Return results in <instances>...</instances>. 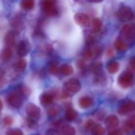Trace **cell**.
<instances>
[{
    "label": "cell",
    "instance_id": "18",
    "mask_svg": "<svg viewBox=\"0 0 135 135\" xmlns=\"http://www.w3.org/2000/svg\"><path fill=\"white\" fill-rule=\"evenodd\" d=\"M107 69L109 73L114 74L119 70V64L116 60H110L107 65Z\"/></svg>",
    "mask_w": 135,
    "mask_h": 135
},
{
    "label": "cell",
    "instance_id": "28",
    "mask_svg": "<svg viewBox=\"0 0 135 135\" xmlns=\"http://www.w3.org/2000/svg\"><path fill=\"white\" fill-rule=\"evenodd\" d=\"M94 55H95L94 51H93L92 48H91V47H87L83 51V58L84 60H90L93 57Z\"/></svg>",
    "mask_w": 135,
    "mask_h": 135
},
{
    "label": "cell",
    "instance_id": "20",
    "mask_svg": "<svg viewBox=\"0 0 135 135\" xmlns=\"http://www.w3.org/2000/svg\"><path fill=\"white\" fill-rule=\"evenodd\" d=\"M60 73L63 76H70L73 73V68L69 64H64L60 68Z\"/></svg>",
    "mask_w": 135,
    "mask_h": 135
},
{
    "label": "cell",
    "instance_id": "37",
    "mask_svg": "<svg viewBox=\"0 0 135 135\" xmlns=\"http://www.w3.org/2000/svg\"><path fill=\"white\" fill-rule=\"evenodd\" d=\"M45 135H60V133L56 129H49L47 130Z\"/></svg>",
    "mask_w": 135,
    "mask_h": 135
},
{
    "label": "cell",
    "instance_id": "44",
    "mask_svg": "<svg viewBox=\"0 0 135 135\" xmlns=\"http://www.w3.org/2000/svg\"><path fill=\"white\" fill-rule=\"evenodd\" d=\"M3 101L0 99V111H1L2 108H3Z\"/></svg>",
    "mask_w": 135,
    "mask_h": 135
},
{
    "label": "cell",
    "instance_id": "30",
    "mask_svg": "<svg viewBox=\"0 0 135 135\" xmlns=\"http://www.w3.org/2000/svg\"><path fill=\"white\" fill-rule=\"evenodd\" d=\"M59 114V108L56 106H52L50 107L47 110V114L50 118H55Z\"/></svg>",
    "mask_w": 135,
    "mask_h": 135
},
{
    "label": "cell",
    "instance_id": "42",
    "mask_svg": "<svg viewBox=\"0 0 135 135\" xmlns=\"http://www.w3.org/2000/svg\"><path fill=\"white\" fill-rule=\"evenodd\" d=\"M4 84V80H3V75L0 73V87L3 86Z\"/></svg>",
    "mask_w": 135,
    "mask_h": 135
},
{
    "label": "cell",
    "instance_id": "9",
    "mask_svg": "<svg viewBox=\"0 0 135 135\" xmlns=\"http://www.w3.org/2000/svg\"><path fill=\"white\" fill-rule=\"evenodd\" d=\"M18 30H12L7 32V33L6 34L5 37H4V41L5 44L7 47H14L16 44V39L18 36Z\"/></svg>",
    "mask_w": 135,
    "mask_h": 135
},
{
    "label": "cell",
    "instance_id": "43",
    "mask_svg": "<svg viewBox=\"0 0 135 135\" xmlns=\"http://www.w3.org/2000/svg\"><path fill=\"white\" fill-rule=\"evenodd\" d=\"M89 1L91 3H100V2L103 1V0H89Z\"/></svg>",
    "mask_w": 135,
    "mask_h": 135
},
{
    "label": "cell",
    "instance_id": "19",
    "mask_svg": "<svg viewBox=\"0 0 135 135\" xmlns=\"http://www.w3.org/2000/svg\"><path fill=\"white\" fill-rule=\"evenodd\" d=\"M76 129L71 125H64L60 129V135H75Z\"/></svg>",
    "mask_w": 135,
    "mask_h": 135
},
{
    "label": "cell",
    "instance_id": "33",
    "mask_svg": "<svg viewBox=\"0 0 135 135\" xmlns=\"http://www.w3.org/2000/svg\"><path fill=\"white\" fill-rule=\"evenodd\" d=\"M6 135H24L23 132L20 129H11L7 131Z\"/></svg>",
    "mask_w": 135,
    "mask_h": 135
},
{
    "label": "cell",
    "instance_id": "1",
    "mask_svg": "<svg viewBox=\"0 0 135 135\" xmlns=\"http://www.w3.org/2000/svg\"><path fill=\"white\" fill-rule=\"evenodd\" d=\"M23 95L17 88L15 91L10 92L7 96L8 104L14 108H19L23 103Z\"/></svg>",
    "mask_w": 135,
    "mask_h": 135
},
{
    "label": "cell",
    "instance_id": "15",
    "mask_svg": "<svg viewBox=\"0 0 135 135\" xmlns=\"http://www.w3.org/2000/svg\"><path fill=\"white\" fill-rule=\"evenodd\" d=\"M12 54H13V52L10 47H7L3 49L1 51V52H0V60L3 62H7L10 60L12 56Z\"/></svg>",
    "mask_w": 135,
    "mask_h": 135
},
{
    "label": "cell",
    "instance_id": "5",
    "mask_svg": "<svg viewBox=\"0 0 135 135\" xmlns=\"http://www.w3.org/2000/svg\"><path fill=\"white\" fill-rule=\"evenodd\" d=\"M134 15L131 8L129 7L122 6L120 7L118 12V18L122 22H128L133 18Z\"/></svg>",
    "mask_w": 135,
    "mask_h": 135
},
{
    "label": "cell",
    "instance_id": "4",
    "mask_svg": "<svg viewBox=\"0 0 135 135\" xmlns=\"http://www.w3.org/2000/svg\"><path fill=\"white\" fill-rule=\"evenodd\" d=\"M121 38L126 41L135 39V24L125 25L121 30Z\"/></svg>",
    "mask_w": 135,
    "mask_h": 135
},
{
    "label": "cell",
    "instance_id": "2",
    "mask_svg": "<svg viewBox=\"0 0 135 135\" xmlns=\"http://www.w3.org/2000/svg\"><path fill=\"white\" fill-rule=\"evenodd\" d=\"M118 84L122 88H129L134 84V77L131 72H123L118 78Z\"/></svg>",
    "mask_w": 135,
    "mask_h": 135
},
{
    "label": "cell",
    "instance_id": "34",
    "mask_svg": "<svg viewBox=\"0 0 135 135\" xmlns=\"http://www.w3.org/2000/svg\"><path fill=\"white\" fill-rule=\"evenodd\" d=\"M14 122V119L11 116H6L4 118H3V124L7 126H9L11 125H12Z\"/></svg>",
    "mask_w": 135,
    "mask_h": 135
},
{
    "label": "cell",
    "instance_id": "24",
    "mask_svg": "<svg viewBox=\"0 0 135 135\" xmlns=\"http://www.w3.org/2000/svg\"><path fill=\"white\" fill-rule=\"evenodd\" d=\"M34 0H22L21 7L25 11H31L34 7Z\"/></svg>",
    "mask_w": 135,
    "mask_h": 135
},
{
    "label": "cell",
    "instance_id": "7",
    "mask_svg": "<svg viewBox=\"0 0 135 135\" xmlns=\"http://www.w3.org/2000/svg\"><path fill=\"white\" fill-rule=\"evenodd\" d=\"M64 88L69 92L76 93L81 89V84L77 79H70L64 84Z\"/></svg>",
    "mask_w": 135,
    "mask_h": 135
},
{
    "label": "cell",
    "instance_id": "14",
    "mask_svg": "<svg viewBox=\"0 0 135 135\" xmlns=\"http://www.w3.org/2000/svg\"><path fill=\"white\" fill-rule=\"evenodd\" d=\"M105 124L107 125L108 128H115L119 124V119L116 115L111 114V115H109L106 118Z\"/></svg>",
    "mask_w": 135,
    "mask_h": 135
},
{
    "label": "cell",
    "instance_id": "26",
    "mask_svg": "<svg viewBox=\"0 0 135 135\" xmlns=\"http://www.w3.org/2000/svg\"><path fill=\"white\" fill-rule=\"evenodd\" d=\"M91 132L93 135H103L105 133V128L100 124H95Z\"/></svg>",
    "mask_w": 135,
    "mask_h": 135
},
{
    "label": "cell",
    "instance_id": "35",
    "mask_svg": "<svg viewBox=\"0 0 135 135\" xmlns=\"http://www.w3.org/2000/svg\"><path fill=\"white\" fill-rule=\"evenodd\" d=\"M95 122L91 119H89L87 121V122L85 123V128L87 130H91V129L93 128V126H95Z\"/></svg>",
    "mask_w": 135,
    "mask_h": 135
},
{
    "label": "cell",
    "instance_id": "25",
    "mask_svg": "<svg viewBox=\"0 0 135 135\" xmlns=\"http://www.w3.org/2000/svg\"><path fill=\"white\" fill-rule=\"evenodd\" d=\"M103 28V22L99 18H94L92 20V30L94 33H99Z\"/></svg>",
    "mask_w": 135,
    "mask_h": 135
},
{
    "label": "cell",
    "instance_id": "31",
    "mask_svg": "<svg viewBox=\"0 0 135 135\" xmlns=\"http://www.w3.org/2000/svg\"><path fill=\"white\" fill-rule=\"evenodd\" d=\"M18 89L19 90V91L23 95L24 97H27L30 94V90L28 87L25 86V85H20Z\"/></svg>",
    "mask_w": 135,
    "mask_h": 135
},
{
    "label": "cell",
    "instance_id": "40",
    "mask_svg": "<svg viewBox=\"0 0 135 135\" xmlns=\"http://www.w3.org/2000/svg\"><path fill=\"white\" fill-rule=\"evenodd\" d=\"M86 41H87V44L88 45H91L93 42H94V39L91 36H88L86 39Z\"/></svg>",
    "mask_w": 135,
    "mask_h": 135
},
{
    "label": "cell",
    "instance_id": "39",
    "mask_svg": "<svg viewBox=\"0 0 135 135\" xmlns=\"http://www.w3.org/2000/svg\"><path fill=\"white\" fill-rule=\"evenodd\" d=\"M129 66H130V69L135 72V56H133L130 60H129Z\"/></svg>",
    "mask_w": 135,
    "mask_h": 135
},
{
    "label": "cell",
    "instance_id": "27",
    "mask_svg": "<svg viewBox=\"0 0 135 135\" xmlns=\"http://www.w3.org/2000/svg\"><path fill=\"white\" fill-rule=\"evenodd\" d=\"M60 68L57 64L56 63H51L48 66V72L52 75H56L58 73H60Z\"/></svg>",
    "mask_w": 135,
    "mask_h": 135
},
{
    "label": "cell",
    "instance_id": "32",
    "mask_svg": "<svg viewBox=\"0 0 135 135\" xmlns=\"http://www.w3.org/2000/svg\"><path fill=\"white\" fill-rule=\"evenodd\" d=\"M91 69L95 74H98V73H102V64H101V63L93 64V65L91 67Z\"/></svg>",
    "mask_w": 135,
    "mask_h": 135
},
{
    "label": "cell",
    "instance_id": "12",
    "mask_svg": "<svg viewBox=\"0 0 135 135\" xmlns=\"http://www.w3.org/2000/svg\"><path fill=\"white\" fill-rule=\"evenodd\" d=\"M11 26L14 27V30H18V31L23 29V27H24V20H23L22 16H21L19 15L15 16L11 20Z\"/></svg>",
    "mask_w": 135,
    "mask_h": 135
},
{
    "label": "cell",
    "instance_id": "17",
    "mask_svg": "<svg viewBox=\"0 0 135 135\" xmlns=\"http://www.w3.org/2000/svg\"><path fill=\"white\" fill-rule=\"evenodd\" d=\"M92 105V99L88 96H83L79 99V106L82 109H87Z\"/></svg>",
    "mask_w": 135,
    "mask_h": 135
},
{
    "label": "cell",
    "instance_id": "21",
    "mask_svg": "<svg viewBox=\"0 0 135 135\" xmlns=\"http://www.w3.org/2000/svg\"><path fill=\"white\" fill-rule=\"evenodd\" d=\"M135 129V115L132 116L124 125V129L126 133H130Z\"/></svg>",
    "mask_w": 135,
    "mask_h": 135
},
{
    "label": "cell",
    "instance_id": "3",
    "mask_svg": "<svg viewBox=\"0 0 135 135\" xmlns=\"http://www.w3.org/2000/svg\"><path fill=\"white\" fill-rule=\"evenodd\" d=\"M41 10L47 16H55L58 11L56 6L55 0H43L41 3Z\"/></svg>",
    "mask_w": 135,
    "mask_h": 135
},
{
    "label": "cell",
    "instance_id": "23",
    "mask_svg": "<svg viewBox=\"0 0 135 135\" xmlns=\"http://www.w3.org/2000/svg\"><path fill=\"white\" fill-rule=\"evenodd\" d=\"M26 66H27L26 60L24 58H21L15 64V69L18 72H23L25 71Z\"/></svg>",
    "mask_w": 135,
    "mask_h": 135
},
{
    "label": "cell",
    "instance_id": "36",
    "mask_svg": "<svg viewBox=\"0 0 135 135\" xmlns=\"http://www.w3.org/2000/svg\"><path fill=\"white\" fill-rule=\"evenodd\" d=\"M37 119H34V118H28V124H29V126L31 127V128H34L37 126V122H36Z\"/></svg>",
    "mask_w": 135,
    "mask_h": 135
},
{
    "label": "cell",
    "instance_id": "38",
    "mask_svg": "<svg viewBox=\"0 0 135 135\" xmlns=\"http://www.w3.org/2000/svg\"><path fill=\"white\" fill-rule=\"evenodd\" d=\"M108 135H123V133L121 129H114V130H111L110 132H109Z\"/></svg>",
    "mask_w": 135,
    "mask_h": 135
},
{
    "label": "cell",
    "instance_id": "10",
    "mask_svg": "<svg viewBox=\"0 0 135 135\" xmlns=\"http://www.w3.org/2000/svg\"><path fill=\"white\" fill-rule=\"evenodd\" d=\"M26 111L29 118L37 119L41 115V109L33 103H29L26 107Z\"/></svg>",
    "mask_w": 135,
    "mask_h": 135
},
{
    "label": "cell",
    "instance_id": "16",
    "mask_svg": "<svg viewBox=\"0 0 135 135\" xmlns=\"http://www.w3.org/2000/svg\"><path fill=\"white\" fill-rule=\"evenodd\" d=\"M78 117V114L77 112L72 107H69L66 111H65V118L69 121V122H73L75 121Z\"/></svg>",
    "mask_w": 135,
    "mask_h": 135
},
{
    "label": "cell",
    "instance_id": "6",
    "mask_svg": "<svg viewBox=\"0 0 135 135\" xmlns=\"http://www.w3.org/2000/svg\"><path fill=\"white\" fill-rule=\"evenodd\" d=\"M31 50V44L28 40L21 41L17 45V53L20 57H25Z\"/></svg>",
    "mask_w": 135,
    "mask_h": 135
},
{
    "label": "cell",
    "instance_id": "22",
    "mask_svg": "<svg viewBox=\"0 0 135 135\" xmlns=\"http://www.w3.org/2000/svg\"><path fill=\"white\" fill-rule=\"evenodd\" d=\"M114 48L117 51H119V52H123L125 51L126 49H127V45L126 43L124 41L123 39L122 38H118L115 41H114Z\"/></svg>",
    "mask_w": 135,
    "mask_h": 135
},
{
    "label": "cell",
    "instance_id": "29",
    "mask_svg": "<svg viewBox=\"0 0 135 135\" xmlns=\"http://www.w3.org/2000/svg\"><path fill=\"white\" fill-rule=\"evenodd\" d=\"M95 84L98 85H103L107 83V80L104 75H103L102 73L95 74Z\"/></svg>",
    "mask_w": 135,
    "mask_h": 135
},
{
    "label": "cell",
    "instance_id": "13",
    "mask_svg": "<svg viewBox=\"0 0 135 135\" xmlns=\"http://www.w3.org/2000/svg\"><path fill=\"white\" fill-rule=\"evenodd\" d=\"M54 99V95L49 92H44L40 96V102L43 106H49Z\"/></svg>",
    "mask_w": 135,
    "mask_h": 135
},
{
    "label": "cell",
    "instance_id": "11",
    "mask_svg": "<svg viewBox=\"0 0 135 135\" xmlns=\"http://www.w3.org/2000/svg\"><path fill=\"white\" fill-rule=\"evenodd\" d=\"M74 20L78 25L81 26L88 27L90 26V18L87 15L84 13H76L74 15Z\"/></svg>",
    "mask_w": 135,
    "mask_h": 135
},
{
    "label": "cell",
    "instance_id": "8",
    "mask_svg": "<svg viewBox=\"0 0 135 135\" xmlns=\"http://www.w3.org/2000/svg\"><path fill=\"white\" fill-rule=\"evenodd\" d=\"M135 110V103L132 100H127L122 104L120 105V107L118 109V112L119 114L126 115L130 112H133Z\"/></svg>",
    "mask_w": 135,
    "mask_h": 135
},
{
    "label": "cell",
    "instance_id": "41",
    "mask_svg": "<svg viewBox=\"0 0 135 135\" xmlns=\"http://www.w3.org/2000/svg\"><path fill=\"white\" fill-rule=\"evenodd\" d=\"M78 67L80 68V69H84V68L85 67V64L84 62V60H80L78 61Z\"/></svg>",
    "mask_w": 135,
    "mask_h": 135
}]
</instances>
